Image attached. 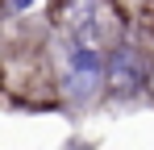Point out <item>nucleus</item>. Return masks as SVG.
<instances>
[{
  "label": "nucleus",
  "mask_w": 154,
  "mask_h": 150,
  "mask_svg": "<svg viewBox=\"0 0 154 150\" xmlns=\"http://www.w3.org/2000/svg\"><path fill=\"white\" fill-rule=\"evenodd\" d=\"M150 58L142 54V50L133 46V42H117V46L104 54V92L108 96H117V100H129V96H137L146 83H150Z\"/></svg>",
  "instance_id": "obj_2"
},
{
  "label": "nucleus",
  "mask_w": 154,
  "mask_h": 150,
  "mask_svg": "<svg viewBox=\"0 0 154 150\" xmlns=\"http://www.w3.org/2000/svg\"><path fill=\"white\" fill-rule=\"evenodd\" d=\"M58 92L67 104H92L104 92V54L83 50L75 42H63L58 50Z\"/></svg>",
  "instance_id": "obj_1"
}]
</instances>
